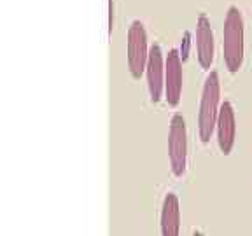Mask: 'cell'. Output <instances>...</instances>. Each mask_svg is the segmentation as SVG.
I'll list each match as a JSON object with an SVG mask.
<instances>
[{
  "instance_id": "6",
  "label": "cell",
  "mask_w": 252,
  "mask_h": 236,
  "mask_svg": "<svg viewBox=\"0 0 252 236\" xmlns=\"http://www.w3.org/2000/svg\"><path fill=\"white\" fill-rule=\"evenodd\" d=\"M182 94V58L177 49H170L165 59V98L166 103L177 107Z\"/></svg>"
},
{
  "instance_id": "12",
  "label": "cell",
  "mask_w": 252,
  "mask_h": 236,
  "mask_svg": "<svg viewBox=\"0 0 252 236\" xmlns=\"http://www.w3.org/2000/svg\"><path fill=\"white\" fill-rule=\"evenodd\" d=\"M193 236H205V235H203L201 231H194V233H193Z\"/></svg>"
},
{
  "instance_id": "10",
  "label": "cell",
  "mask_w": 252,
  "mask_h": 236,
  "mask_svg": "<svg viewBox=\"0 0 252 236\" xmlns=\"http://www.w3.org/2000/svg\"><path fill=\"white\" fill-rule=\"evenodd\" d=\"M189 47H191V33H189V31H186L184 39H182V44H181V49H179V55H181L182 61H186V59H188Z\"/></svg>"
},
{
  "instance_id": "9",
  "label": "cell",
  "mask_w": 252,
  "mask_h": 236,
  "mask_svg": "<svg viewBox=\"0 0 252 236\" xmlns=\"http://www.w3.org/2000/svg\"><path fill=\"white\" fill-rule=\"evenodd\" d=\"M181 235V205L175 193H166L161 205V236Z\"/></svg>"
},
{
  "instance_id": "5",
  "label": "cell",
  "mask_w": 252,
  "mask_h": 236,
  "mask_svg": "<svg viewBox=\"0 0 252 236\" xmlns=\"http://www.w3.org/2000/svg\"><path fill=\"white\" fill-rule=\"evenodd\" d=\"M147 88H149L151 102L158 103L165 91V59H163L161 47L153 44L149 47V59H147Z\"/></svg>"
},
{
  "instance_id": "4",
  "label": "cell",
  "mask_w": 252,
  "mask_h": 236,
  "mask_svg": "<svg viewBox=\"0 0 252 236\" xmlns=\"http://www.w3.org/2000/svg\"><path fill=\"white\" fill-rule=\"evenodd\" d=\"M128 68L133 79H140L146 72L147 59H149V47H147V33L140 21H133L128 30Z\"/></svg>"
},
{
  "instance_id": "7",
  "label": "cell",
  "mask_w": 252,
  "mask_h": 236,
  "mask_svg": "<svg viewBox=\"0 0 252 236\" xmlns=\"http://www.w3.org/2000/svg\"><path fill=\"white\" fill-rule=\"evenodd\" d=\"M217 144H219L220 152L228 156L235 144L236 135V121H235V110L229 102H224L219 109V118H217Z\"/></svg>"
},
{
  "instance_id": "2",
  "label": "cell",
  "mask_w": 252,
  "mask_h": 236,
  "mask_svg": "<svg viewBox=\"0 0 252 236\" xmlns=\"http://www.w3.org/2000/svg\"><path fill=\"white\" fill-rule=\"evenodd\" d=\"M219 98H220V83L219 74L210 72L205 79L203 91H201L200 112H198V135L203 144L212 138V133L217 126L219 118Z\"/></svg>"
},
{
  "instance_id": "11",
  "label": "cell",
  "mask_w": 252,
  "mask_h": 236,
  "mask_svg": "<svg viewBox=\"0 0 252 236\" xmlns=\"http://www.w3.org/2000/svg\"><path fill=\"white\" fill-rule=\"evenodd\" d=\"M109 11H110V21H109V28L112 30V18H114V14H112V11H114V5H112V0L109 2Z\"/></svg>"
},
{
  "instance_id": "1",
  "label": "cell",
  "mask_w": 252,
  "mask_h": 236,
  "mask_svg": "<svg viewBox=\"0 0 252 236\" xmlns=\"http://www.w3.org/2000/svg\"><path fill=\"white\" fill-rule=\"evenodd\" d=\"M222 55L224 63L231 74L242 68L244 63V18L238 7L231 5L226 12L222 30Z\"/></svg>"
},
{
  "instance_id": "3",
  "label": "cell",
  "mask_w": 252,
  "mask_h": 236,
  "mask_svg": "<svg viewBox=\"0 0 252 236\" xmlns=\"http://www.w3.org/2000/svg\"><path fill=\"white\" fill-rule=\"evenodd\" d=\"M168 157L172 173L175 177H182L188 166V128L182 114H175L170 121Z\"/></svg>"
},
{
  "instance_id": "8",
  "label": "cell",
  "mask_w": 252,
  "mask_h": 236,
  "mask_svg": "<svg viewBox=\"0 0 252 236\" xmlns=\"http://www.w3.org/2000/svg\"><path fill=\"white\" fill-rule=\"evenodd\" d=\"M196 51L198 61L203 68H210L214 63V31L210 20L200 14L196 23Z\"/></svg>"
}]
</instances>
